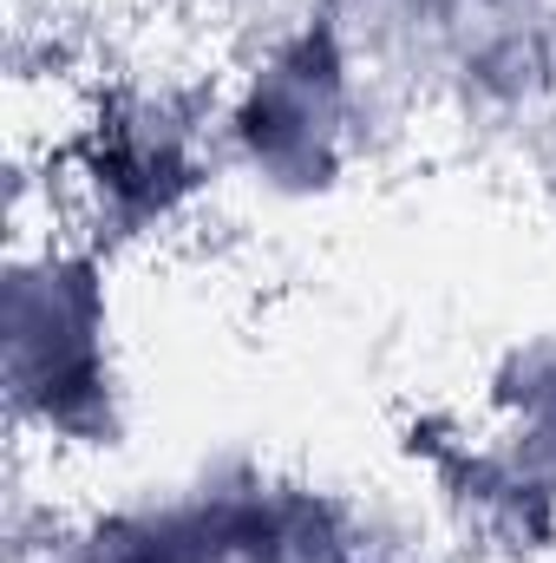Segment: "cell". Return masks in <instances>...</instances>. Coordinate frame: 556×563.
I'll list each match as a JSON object with an SVG mask.
<instances>
[{
  "label": "cell",
  "mask_w": 556,
  "mask_h": 563,
  "mask_svg": "<svg viewBox=\"0 0 556 563\" xmlns=\"http://www.w3.org/2000/svg\"><path fill=\"white\" fill-rule=\"evenodd\" d=\"M7 400L13 420L59 452H112L125 432L112 263L79 230H46L7 263Z\"/></svg>",
  "instance_id": "obj_1"
},
{
  "label": "cell",
  "mask_w": 556,
  "mask_h": 563,
  "mask_svg": "<svg viewBox=\"0 0 556 563\" xmlns=\"http://www.w3.org/2000/svg\"><path fill=\"white\" fill-rule=\"evenodd\" d=\"M223 157L269 197H327L360 144V66L347 26L314 7L249 53L223 112Z\"/></svg>",
  "instance_id": "obj_2"
},
{
  "label": "cell",
  "mask_w": 556,
  "mask_h": 563,
  "mask_svg": "<svg viewBox=\"0 0 556 563\" xmlns=\"http://www.w3.org/2000/svg\"><path fill=\"white\" fill-rule=\"evenodd\" d=\"M216 125H203L170 92H112L99 99L66 151V184L79 203V236L99 250L164 236L216 177Z\"/></svg>",
  "instance_id": "obj_3"
},
{
  "label": "cell",
  "mask_w": 556,
  "mask_h": 563,
  "mask_svg": "<svg viewBox=\"0 0 556 563\" xmlns=\"http://www.w3.org/2000/svg\"><path fill=\"white\" fill-rule=\"evenodd\" d=\"M269 478H203L164 498H132L73 538V563H249Z\"/></svg>",
  "instance_id": "obj_4"
},
{
  "label": "cell",
  "mask_w": 556,
  "mask_h": 563,
  "mask_svg": "<svg viewBox=\"0 0 556 563\" xmlns=\"http://www.w3.org/2000/svg\"><path fill=\"white\" fill-rule=\"evenodd\" d=\"M504 413H511V432L485 459V472L498 485L491 498H504V505H551L556 498V347L518 361V374L504 387Z\"/></svg>",
  "instance_id": "obj_5"
},
{
  "label": "cell",
  "mask_w": 556,
  "mask_h": 563,
  "mask_svg": "<svg viewBox=\"0 0 556 563\" xmlns=\"http://www.w3.org/2000/svg\"><path fill=\"white\" fill-rule=\"evenodd\" d=\"M354 563H387V558H354Z\"/></svg>",
  "instance_id": "obj_6"
}]
</instances>
